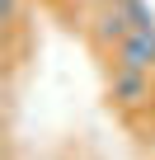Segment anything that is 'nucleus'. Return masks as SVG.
<instances>
[{"label": "nucleus", "mask_w": 155, "mask_h": 160, "mask_svg": "<svg viewBox=\"0 0 155 160\" xmlns=\"http://www.w3.org/2000/svg\"><path fill=\"white\" fill-rule=\"evenodd\" d=\"M118 5H122V14L132 19L136 33H155V10H150V0H118Z\"/></svg>", "instance_id": "20e7f679"}, {"label": "nucleus", "mask_w": 155, "mask_h": 160, "mask_svg": "<svg viewBox=\"0 0 155 160\" xmlns=\"http://www.w3.org/2000/svg\"><path fill=\"white\" fill-rule=\"evenodd\" d=\"M108 99H113L118 108H141V104H150V71L113 66V75H108Z\"/></svg>", "instance_id": "f257e3e1"}, {"label": "nucleus", "mask_w": 155, "mask_h": 160, "mask_svg": "<svg viewBox=\"0 0 155 160\" xmlns=\"http://www.w3.org/2000/svg\"><path fill=\"white\" fill-rule=\"evenodd\" d=\"M94 5H118V0H94Z\"/></svg>", "instance_id": "39448f33"}, {"label": "nucleus", "mask_w": 155, "mask_h": 160, "mask_svg": "<svg viewBox=\"0 0 155 160\" xmlns=\"http://www.w3.org/2000/svg\"><path fill=\"white\" fill-rule=\"evenodd\" d=\"M127 33H136V28H132V19L122 14V5H99V14H94V24H90V42H94L99 52H118Z\"/></svg>", "instance_id": "f03ea898"}, {"label": "nucleus", "mask_w": 155, "mask_h": 160, "mask_svg": "<svg viewBox=\"0 0 155 160\" xmlns=\"http://www.w3.org/2000/svg\"><path fill=\"white\" fill-rule=\"evenodd\" d=\"M118 66L132 71H155V33H127L118 47Z\"/></svg>", "instance_id": "7ed1b4c3"}]
</instances>
